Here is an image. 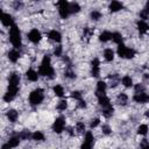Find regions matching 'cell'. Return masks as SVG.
<instances>
[{
    "mask_svg": "<svg viewBox=\"0 0 149 149\" xmlns=\"http://www.w3.org/2000/svg\"><path fill=\"white\" fill-rule=\"evenodd\" d=\"M43 98H44V94H43V90H41V88H36V90H34L29 94V101H30L31 105H38V104H41L42 100H43Z\"/></svg>",
    "mask_w": 149,
    "mask_h": 149,
    "instance_id": "3957f363",
    "label": "cell"
},
{
    "mask_svg": "<svg viewBox=\"0 0 149 149\" xmlns=\"http://www.w3.org/2000/svg\"><path fill=\"white\" fill-rule=\"evenodd\" d=\"M19 83H20V76L17 73H12L9 76V79H8V84L12 85V86H19Z\"/></svg>",
    "mask_w": 149,
    "mask_h": 149,
    "instance_id": "8fae6325",
    "label": "cell"
},
{
    "mask_svg": "<svg viewBox=\"0 0 149 149\" xmlns=\"http://www.w3.org/2000/svg\"><path fill=\"white\" fill-rule=\"evenodd\" d=\"M19 143H20V136L17 135V136H12V137L8 140V143H7V144H8L10 148H14V147H17Z\"/></svg>",
    "mask_w": 149,
    "mask_h": 149,
    "instance_id": "e0dca14e",
    "label": "cell"
},
{
    "mask_svg": "<svg viewBox=\"0 0 149 149\" xmlns=\"http://www.w3.org/2000/svg\"><path fill=\"white\" fill-rule=\"evenodd\" d=\"M102 133H104V134H109V133H111V128H109V126L104 125V126H102Z\"/></svg>",
    "mask_w": 149,
    "mask_h": 149,
    "instance_id": "60d3db41",
    "label": "cell"
},
{
    "mask_svg": "<svg viewBox=\"0 0 149 149\" xmlns=\"http://www.w3.org/2000/svg\"><path fill=\"white\" fill-rule=\"evenodd\" d=\"M76 129H77L78 133H84V130H85V125H84L83 122H78V123L76 125Z\"/></svg>",
    "mask_w": 149,
    "mask_h": 149,
    "instance_id": "d590c367",
    "label": "cell"
},
{
    "mask_svg": "<svg viewBox=\"0 0 149 149\" xmlns=\"http://www.w3.org/2000/svg\"><path fill=\"white\" fill-rule=\"evenodd\" d=\"M135 91H136V93H140V92H144V87H143L142 85L137 84V85L135 86Z\"/></svg>",
    "mask_w": 149,
    "mask_h": 149,
    "instance_id": "ab89813d",
    "label": "cell"
},
{
    "mask_svg": "<svg viewBox=\"0 0 149 149\" xmlns=\"http://www.w3.org/2000/svg\"><path fill=\"white\" fill-rule=\"evenodd\" d=\"M9 40H10V43L14 45L15 49L21 47V34H20L19 28L15 24H13L9 29Z\"/></svg>",
    "mask_w": 149,
    "mask_h": 149,
    "instance_id": "7a4b0ae2",
    "label": "cell"
},
{
    "mask_svg": "<svg viewBox=\"0 0 149 149\" xmlns=\"http://www.w3.org/2000/svg\"><path fill=\"white\" fill-rule=\"evenodd\" d=\"M54 52H55V55H56V56H61V55H62V45L56 47Z\"/></svg>",
    "mask_w": 149,
    "mask_h": 149,
    "instance_id": "f35d334b",
    "label": "cell"
},
{
    "mask_svg": "<svg viewBox=\"0 0 149 149\" xmlns=\"http://www.w3.org/2000/svg\"><path fill=\"white\" fill-rule=\"evenodd\" d=\"M49 38L52 40V41H55V42H59L62 40V36H61V34L57 30H51L49 33Z\"/></svg>",
    "mask_w": 149,
    "mask_h": 149,
    "instance_id": "2e32d148",
    "label": "cell"
},
{
    "mask_svg": "<svg viewBox=\"0 0 149 149\" xmlns=\"http://www.w3.org/2000/svg\"><path fill=\"white\" fill-rule=\"evenodd\" d=\"M71 97H72L73 99H76V100H78V101L83 100V99H81V93L78 92V91H73V92L71 93Z\"/></svg>",
    "mask_w": 149,
    "mask_h": 149,
    "instance_id": "e575fe53",
    "label": "cell"
},
{
    "mask_svg": "<svg viewBox=\"0 0 149 149\" xmlns=\"http://www.w3.org/2000/svg\"><path fill=\"white\" fill-rule=\"evenodd\" d=\"M137 29H139V31L141 34H146L149 30V26L144 21H139L137 22Z\"/></svg>",
    "mask_w": 149,
    "mask_h": 149,
    "instance_id": "9a60e30c",
    "label": "cell"
},
{
    "mask_svg": "<svg viewBox=\"0 0 149 149\" xmlns=\"http://www.w3.org/2000/svg\"><path fill=\"white\" fill-rule=\"evenodd\" d=\"M99 72H100V68L99 66H93L92 68V76L98 77L99 76Z\"/></svg>",
    "mask_w": 149,
    "mask_h": 149,
    "instance_id": "8d00e7d4",
    "label": "cell"
},
{
    "mask_svg": "<svg viewBox=\"0 0 149 149\" xmlns=\"http://www.w3.org/2000/svg\"><path fill=\"white\" fill-rule=\"evenodd\" d=\"M66 107H68V101L66 100H61L57 105V109H59V111H64Z\"/></svg>",
    "mask_w": 149,
    "mask_h": 149,
    "instance_id": "1f68e13d",
    "label": "cell"
},
{
    "mask_svg": "<svg viewBox=\"0 0 149 149\" xmlns=\"http://www.w3.org/2000/svg\"><path fill=\"white\" fill-rule=\"evenodd\" d=\"M149 15V1L146 3V7H144V9L141 12V14H140V16L142 17V19H146L147 16Z\"/></svg>",
    "mask_w": 149,
    "mask_h": 149,
    "instance_id": "f1b7e54d",
    "label": "cell"
},
{
    "mask_svg": "<svg viewBox=\"0 0 149 149\" xmlns=\"http://www.w3.org/2000/svg\"><path fill=\"white\" fill-rule=\"evenodd\" d=\"M104 56H105V59L109 62V61H113V58H114V52H113L112 49H106V50L104 51Z\"/></svg>",
    "mask_w": 149,
    "mask_h": 149,
    "instance_id": "603a6c76",
    "label": "cell"
},
{
    "mask_svg": "<svg viewBox=\"0 0 149 149\" xmlns=\"http://www.w3.org/2000/svg\"><path fill=\"white\" fill-rule=\"evenodd\" d=\"M112 41L116 44H122V36L120 33H113L112 35Z\"/></svg>",
    "mask_w": 149,
    "mask_h": 149,
    "instance_id": "7402d4cb",
    "label": "cell"
},
{
    "mask_svg": "<svg viewBox=\"0 0 149 149\" xmlns=\"http://www.w3.org/2000/svg\"><path fill=\"white\" fill-rule=\"evenodd\" d=\"M80 149H92V144H90V143H87V142H84V143L81 144Z\"/></svg>",
    "mask_w": 149,
    "mask_h": 149,
    "instance_id": "b9f144b4",
    "label": "cell"
},
{
    "mask_svg": "<svg viewBox=\"0 0 149 149\" xmlns=\"http://www.w3.org/2000/svg\"><path fill=\"white\" fill-rule=\"evenodd\" d=\"M122 7H123V5L120 1H112L109 3V10L111 12H118V10L122 9Z\"/></svg>",
    "mask_w": 149,
    "mask_h": 149,
    "instance_id": "5bb4252c",
    "label": "cell"
},
{
    "mask_svg": "<svg viewBox=\"0 0 149 149\" xmlns=\"http://www.w3.org/2000/svg\"><path fill=\"white\" fill-rule=\"evenodd\" d=\"M65 74H66V77H70V78H74L76 76L72 73V72H70V71H68V72H65Z\"/></svg>",
    "mask_w": 149,
    "mask_h": 149,
    "instance_id": "ee69618b",
    "label": "cell"
},
{
    "mask_svg": "<svg viewBox=\"0 0 149 149\" xmlns=\"http://www.w3.org/2000/svg\"><path fill=\"white\" fill-rule=\"evenodd\" d=\"M141 149H149V143L147 141H143L142 146H141Z\"/></svg>",
    "mask_w": 149,
    "mask_h": 149,
    "instance_id": "7bdbcfd3",
    "label": "cell"
},
{
    "mask_svg": "<svg viewBox=\"0 0 149 149\" xmlns=\"http://www.w3.org/2000/svg\"><path fill=\"white\" fill-rule=\"evenodd\" d=\"M98 101H99V105H100L102 108L108 107V106H112L111 102H109V99L106 97V94H104V95H99V97H98Z\"/></svg>",
    "mask_w": 149,
    "mask_h": 149,
    "instance_id": "7c38bea8",
    "label": "cell"
},
{
    "mask_svg": "<svg viewBox=\"0 0 149 149\" xmlns=\"http://www.w3.org/2000/svg\"><path fill=\"white\" fill-rule=\"evenodd\" d=\"M19 57H20V54H19L17 50H12V51H9V54H8V58H9V61L13 62V63H15V62L19 59Z\"/></svg>",
    "mask_w": 149,
    "mask_h": 149,
    "instance_id": "ac0fdd59",
    "label": "cell"
},
{
    "mask_svg": "<svg viewBox=\"0 0 149 149\" xmlns=\"http://www.w3.org/2000/svg\"><path fill=\"white\" fill-rule=\"evenodd\" d=\"M31 137H33V140H35V141H43V140H44V135H43L41 132H35Z\"/></svg>",
    "mask_w": 149,
    "mask_h": 149,
    "instance_id": "83f0119b",
    "label": "cell"
},
{
    "mask_svg": "<svg viewBox=\"0 0 149 149\" xmlns=\"http://www.w3.org/2000/svg\"><path fill=\"white\" fill-rule=\"evenodd\" d=\"M9 148H10V147H9L8 144H3V146L1 147V149H9Z\"/></svg>",
    "mask_w": 149,
    "mask_h": 149,
    "instance_id": "bcb514c9",
    "label": "cell"
},
{
    "mask_svg": "<svg viewBox=\"0 0 149 149\" xmlns=\"http://www.w3.org/2000/svg\"><path fill=\"white\" fill-rule=\"evenodd\" d=\"M58 12H59V15H61V17H63V19H66L68 16H69V14H71L70 13V8H69V2L68 1H64V0H62V1H59L58 3Z\"/></svg>",
    "mask_w": 149,
    "mask_h": 149,
    "instance_id": "5b68a950",
    "label": "cell"
},
{
    "mask_svg": "<svg viewBox=\"0 0 149 149\" xmlns=\"http://www.w3.org/2000/svg\"><path fill=\"white\" fill-rule=\"evenodd\" d=\"M101 17V14H100V12H98V10H93L92 13H91V19L92 20H99Z\"/></svg>",
    "mask_w": 149,
    "mask_h": 149,
    "instance_id": "836d02e7",
    "label": "cell"
},
{
    "mask_svg": "<svg viewBox=\"0 0 149 149\" xmlns=\"http://www.w3.org/2000/svg\"><path fill=\"white\" fill-rule=\"evenodd\" d=\"M17 90H19V86L8 85V88H7V92H6L5 97H3V100L7 101V102L12 101V100L15 98V95H16V93H17Z\"/></svg>",
    "mask_w": 149,
    "mask_h": 149,
    "instance_id": "8992f818",
    "label": "cell"
},
{
    "mask_svg": "<svg viewBox=\"0 0 149 149\" xmlns=\"http://www.w3.org/2000/svg\"><path fill=\"white\" fill-rule=\"evenodd\" d=\"M99 122H100V120H99L98 118H97V119H93L92 122L90 123V127H91V128H95V127L99 125Z\"/></svg>",
    "mask_w": 149,
    "mask_h": 149,
    "instance_id": "74e56055",
    "label": "cell"
},
{
    "mask_svg": "<svg viewBox=\"0 0 149 149\" xmlns=\"http://www.w3.org/2000/svg\"><path fill=\"white\" fill-rule=\"evenodd\" d=\"M112 33H109V31H104V33H101L100 34V36H99V40L101 41V42H107V41H109V40H112Z\"/></svg>",
    "mask_w": 149,
    "mask_h": 149,
    "instance_id": "d6986e66",
    "label": "cell"
},
{
    "mask_svg": "<svg viewBox=\"0 0 149 149\" xmlns=\"http://www.w3.org/2000/svg\"><path fill=\"white\" fill-rule=\"evenodd\" d=\"M41 33L37 30V29H31L30 31H29V34H28V38L31 41V42H34V43H37L40 40H41Z\"/></svg>",
    "mask_w": 149,
    "mask_h": 149,
    "instance_id": "9c48e42d",
    "label": "cell"
},
{
    "mask_svg": "<svg viewBox=\"0 0 149 149\" xmlns=\"http://www.w3.org/2000/svg\"><path fill=\"white\" fill-rule=\"evenodd\" d=\"M137 133L141 134V135H146L148 133V126L147 125H141L139 128H137Z\"/></svg>",
    "mask_w": 149,
    "mask_h": 149,
    "instance_id": "f546056e",
    "label": "cell"
},
{
    "mask_svg": "<svg viewBox=\"0 0 149 149\" xmlns=\"http://www.w3.org/2000/svg\"><path fill=\"white\" fill-rule=\"evenodd\" d=\"M136 102H141V104H144V102H147V101H149V95L147 94V93H144V92H140V93H136L135 95H134V98H133Z\"/></svg>",
    "mask_w": 149,
    "mask_h": 149,
    "instance_id": "30bf717a",
    "label": "cell"
},
{
    "mask_svg": "<svg viewBox=\"0 0 149 149\" xmlns=\"http://www.w3.org/2000/svg\"><path fill=\"white\" fill-rule=\"evenodd\" d=\"M93 141H94V137H93L92 133H91V132H87V133L85 134V141H84V142H87V143L92 144Z\"/></svg>",
    "mask_w": 149,
    "mask_h": 149,
    "instance_id": "4dcf8cb0",
    "label": "cell"
},
{
    "mask_svg": "<svg viewBox=\"0 0 149 149\" xmlns=\"http://www.w3.org/2000/svg\"><path fill=\"white\" fill-rule=\"evenodd\" d=\"M121 81H122V85L126 86V87H130V86L133 85V80H132V78H130L129 76H125V77L121 79Z\"/></svg>",
    "mask_w": 149,
    "mask_h": 149,
    "instance_id": "cb8c5ba5",
    "label": "cell"
},
{
    "mask_svg": "<svg viewBox=\"0 0 149 149\" xmlns=\"http://www.w3.org/2000/svg\"><path fill=\"white\" fill-rule=\"evenodd\" d=\"M54 73H55V72H54V69H52L51 63H50V57L45 55V56L43 57L42 63H41V66H40V69H38V74L52 78V77H54Z\"/></svg>",
    "mask_w": 149,
    "mask_h": 149,
    "instance_id": "6da1fadb",
    "label": "cell"
},
{
    "mask_svg": "<svg viewBox=\"0 0 149 149\" xmlns=\"http://www.w3.org/2000/svg\"><path fill=\"white\" fill-rule=\"evenodd\" d=\"M118 55L120 57H123V58H133L135 56V51L133 49L127 48L123 44H119V47H118Z\"/></svg>",
    "mask_w": 149,
    "mask_h": 149,
    "instance_id": "277c9868",
    "label": "cell"
},
{
    "mask_svg": "<svg viewBox=\"0 0 149 149\" xmlns=\"http://www.w3.org/2000/svg\"><path fill=\"white\" fill-rule=\"evenodd\" d=\"M20 139H22V140H27V139H29L30 136H33V134H30L28 130H23L22 133H20Z\"/></svg>",
    "mask_w": 149,
    "mask_h": 149,
    "instance_id": "d6a6232c",
    "label": "cell"
},
{
    "mask_svg": "<svg viewBox=\"0 0 149 149\" xmlns=\"http://www.w3.org/2000/svg\"><path fill=\"white\" fill-rule=\"evenodd\" d=\"M7 118H8V120H9L10 122L16 121V119H17V112H16L15 109H9V111L7 112Z\"/></svg>",
    "mask_w": 149,
    "mask_h": 149,
    "instance_id": "ffe728a7",
    "label": "cell"
},
{
    "mask_svg": "<svg viewBox=\"0 0 149 149\" xmlns=\"http://www.w3.org/2000/svg\"><path fill=\"white\" fill-rule=\"evenodd\" d=\"M54 92H55V94L57 97H63L64 95V90H63V87L61 85H56L54 87Z\"/></svg>",
    "mask_w": 149,
    "mask_h": 149,
    "instance_id": "484cf974",
    "label": "cell"
},
{
    "mask_svg": "<svg viewBox=\"0 0 149 149\" xmlns=\"http://www.w3.org/2000/svg\"><path fill=\"white\" fill-rule=\"evenodd\" d=\"M85 106H86L85 101H84V100H80V101H79V107H85Z\"/></svg>",
    "mask_w": 149,
    "mask_h": 149,
    "instance_id": "f6af8a7d",
    "label": "cell"
},
{
    "mask_svg": "<svg viewBox=\"0 0 149 149\" xmlns=\"http://www.w3.org/2000/svg\"><path fill=\"white\" fill-rule=\"evenodd\" d=\"M26 76H27V78H28L30 81H36V80L38 79V73H37L35 70H33V69H29V70L27 71Z\"/></svg>",
    "mask_w": 149,
    "mask_h": 149,
    "instance_id": "4fadbf2b",
    "label": "cell"
},
{
    "mask_svg": "<svg viewBox=\"0 0 149 149\" xmlns=\"http://www.w3.org/2000/svg\"><path fill=\"white\" fill-rule=\"evenodd\" d=\"M64 127H65V119L63 116L57 118L52 125V129L55 133H62L64 130Z\"/></svg>",
    "mask_w": 149,
    "mask_h": 149,
    "instance_id": "52a82bcc",
    "label": "cell"
},
{
    "mask_svg": "<svg viewBox=\"0 0 149 149\" xmlns=\"http://www.w3.org/2000/svg\"><path fill=\"white\" fill-rule=\"evenodd\" d=\"M146 115H147V116H149V109H148V111L146 112Z\"/></svg>",
    "mask_w": 149,
    "mask_h": 149,
    "instance_id": "7dc6e473",
    "label": "cell"
},
{
    "mask_svg": "<svg viewBox=\"0 0 149 149\" xmlns=\"http://www.w3.org/2000/svg\"><path fill=\"white\" fill-rule=\"evenodd\" d=\"M1 22L5 27H12L14 23H13V17L12 15L9 14H6V13H1Z\"/></svg>",
    "mask_w": 149,
    "mask_h": 149,
    "instance_id": "ba28073f",
    "label": "cell"
},
{
    "mask_svg": "<svg viewBox=\"0 0 149 149\" xmlns=\"http://www.w3.org/2000/svg\"><path fill=\"white\" fill-rule=\"evenodd\" d=\"M69 8H70V13H78V12L80 10L79 5L76 3V2H71V3L69 5Z\"/></svg>",
    "mask_w": 149,
    "mask_h": 149,
    "instance_id": "d4e9b609",
    "label": "cell"
},
{
    "mask_svg": "<svg viewBox=\"0 0 149 149\" xmlns=\"http://www.w3.org/2000/svg\"><path fill=\"white\" fill-rule=\"evenodd\" d=\"M116 101H118L119 105H126L127 101H128V97H127V94H125V93H120V94L118 95V98H116Z\"/></svg>",
    "mask_w": 149,
    "mask_h": 149,
    "instance_id": "44dd1931",
    "label": "cell"
},
{
    "mask_svg": "<svg viewBox=\"0 0 149 149\" xmlns=\"http://www.w3.org/2000/svg\"><path fill=\"white\" fill-rule=\"evenodd\" d=\"M102 114H104L106 118L111 116V115L113 114V107H112V106H108V107L102 108Z\"/></svg>",
    "mask_w": 149,
    "mask_h": 149,
    "instance_id": "4316f807",
    "label": "cell"
}]
</instances>
